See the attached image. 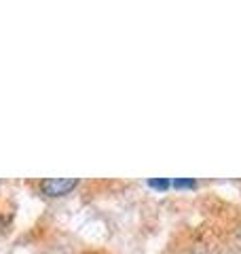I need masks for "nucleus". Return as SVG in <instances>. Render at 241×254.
Returning a JSON list of instances; mask_svg holds the SVG:
<instances>
[{
    "mask_svg": "<svg viewBox=\"0 0 241 254\" xmlns=\"http://www.w3.org/2000/svg\"><path fill=\"white\" fill-rule=\"evenodd\" d=\"M239 240H241V229H239Z\"/></svg>",
    "mask_w": 241,
    "mask_h": 254,
    "instance_id": "obj_4",
    "label": "nucleus"
},
{
    "mask_svg": "<svg viewBox=\"0 0 241 254\" xmlns=\"http://www.w3.org/2000/svg\"><path fill=\"white\" fill-rule=\"evenodd\" d=\"M78 187V178H47L40 182V190L47 197H61Z\"/></svg>",
    "mask_w": 241,
    "mask_h": 254,
    "instance_id": "obj_1",
    "label": "nucleus"
},
{
    "mask_svg": "<svg viewBox=\"0 0 241 254\" xmlns=\"http://www.w3.org/2000/svg\"><path fill=\"white\" fill-rule=\"evenodd\" d=\"M172 187H176V189H195L197 180L195 178H176V180H172Z\"/></svg>",
    "mask_w": 241,
    "mask_h": 254,
    "instance_id": "obj_3",
    "label": "nucleus"
},
{
    "mask_svg": "<svg viewBox=\"0 0 241 254\" xmlns=\"http://www.w3.org/2000/svg\"><path fill=\"white\" fill-rule=\"evenodd\" d=\"M148 187L150 189H157V190H167L172 187V180H167V178H150L148 180Z\"/></svg>",
    "mask_w": 241,
    "mask_h": 254,
    "instance_id": "obj_2",
    "label": "nucleus"
}]
</instances>
